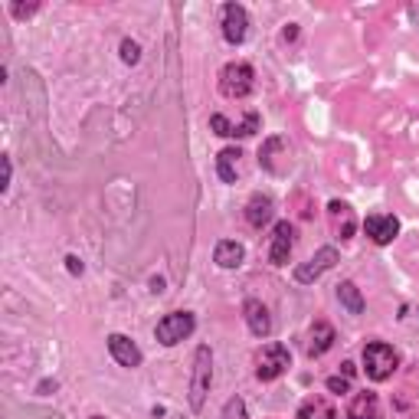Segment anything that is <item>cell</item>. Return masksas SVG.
<instances>
[{
	"label": "cell",
	"instance_id": "30bf717a",
	"mask_svg": "<svg viewBox=\"0 0 419 419\" xmlns=\"http://www.w3.org/2000/svg\"><path fill=\"white\" fill-rule=\"evenodd\" d=\"M108 351H112V357L122 363V367H138V363H141L138 344H134L131 337H124V334H112V337H108Z\"/></svg>",
	"mask_w": 419,
	"mask_h": 419
},
{
	"label": "cell",
	"instance_id": "f546056e",
	"mask_svg": "<svg viewBox=\"0 0 419 419\" xmlns=\"http://www.w3.org/2000/svg\"><path fill=\"white\" fill-rule=\"evenodd\" d=\"M92 419H105V416H92Z\"/></svg>",
	"mask_w": 419,
	"mask_h": 419
},
{
	"label": "cell",
	"instance_id": "603a6c76",
	"mask_svg": "<svg viewBox=\"0 0 419 419\" xmlns=\"http://www.w3.org/2000/svg\"><path fill=\"white\" fill-rule=\"evenodd\" d=\"M122 59L128 63V66H134V63L141 59V46H138L134 39H124V43H122Z\"/></svg>",
	"mask_w": 419,
	"mask_h": 419
},
{
	"label": "cell",
	"instance_id": "8992f818",
	"mask_svg": "<svg viewBox=\"0 0 419 419\" xmlns=\"http://www.w3.org/2000/svg\"><path fill=\"white\" fill-rule=\"evenodd\" d=\"M334 262H337V249H334V246L318 249L308 262H302V266L295 269V282L308 285V282H314V278H321L328 269H334Z\"/></svg>",
	"mask_w": 419,
	"mask_h": 419
},
{
	"label": "cell",
	"instance_id": "4fadbf2b",
	"mask_svg": "<svg viewBox=\"0 0 419 419\" xmlns=\"http://www.w3.org/2000/svg\"><path fill=\"white\" fill-rule=\"evenodd\" d=\"M334 344V328L328 321H314L308 331V357H321L324 351H331Z\"/></svg>",
	"mask_w": 419,
	"mask_h": 419
},
{
	"label": "cell",
	"instance_id": "3957f363",
	"mask_svg": "<svg viewBox=\"0 0 419 419\" xmlns=\"http://www.w3.org/2000/svg\"><path fill=\"white\" fill-rule=\"evenodd\" d=\"M252 79H256V72H252L249 63H229L219 72V92L226 98H246L252 92V86H256Z\"/></svg>",
	"mask_w": 419,
	"mask_h": 419
},
{
	"label": "cell",
	"instance_id": "277c9868",
	"mask_svg": "<svg viewBox=\"0 0 419 419\" xmlns=\"http://www.w3.org/2000/svg\"><path fill=\"white\" fill-rule=\"evenodd\" d=\"M288 363H292V354H288L285 344H266L262 354L256 357V377L259 380H278L282 373L288 370Z\"/></svg>",
	"mask_w": 419,
	"mask_h": 419
},
{
	"label": "cell",
	"instance_id": "d4e9b609",
	"mask_svg": "<svg viewBox=\"0 0 419 419\" xmlns=\"http://www.w3.org/2000/svg\"><path fill=\"white\" fill-rule=\"evenodd\" d=\"M328 390L331 393H347L351 390V380H347V377H331V380H328Z\"/></svg>",
	"mask_w": 419,
	"mask_h": 419
},
{
	"label": "cell",
	"instance_id": "e0dca14e",
	"mask_svg": "<svg viewBox=\"0 0 419 419\" xmlns=\"http://www.w3.org/2000/svg\"><path fill=\"white\" fill-rule=\"evenodd\" d=\"M298 419H337V413H334V406L324 397H311V400L302 403Z\"/></svg>",
	"mask_w": 419,
	"mask_h": 419
},
{
	"label": "cell",
	"instance_id": "f1b7e54d",
	"mask_svg": "<svg viewBox=\"0 0 419 419\" xmlns=\"http://www.w3.org/2000/svg\"><path fill=\"white\" fill-rule=\"evenodd\" d=\"M282 37H285V39H295V37H298V27H295V23H288V27H285V33H282Z\"/></svg>",
	"mask_w": 419,
	"mask_h": 419
},
{
	"label": "cell",
	"instance_id": "9a60e30c",
	"mask_svg": "<svg viewBox=\"0 0 419 419\" xmlns=\"http://www.w3.org/2000/svg\"><path fill=\"white\" fill-rule=\"evenodd\" d=\"M213 259H217L219 269H239L243 266V259H246V249L239 246V243H233V239H223V243H217Z\"/></svg>",
	"mask_w": 419,
	"mask_h": 419
},
{
	"label": "cell",
	"instance_id": "ac0fdd59",
	"mask_svg": "<svg viewBox=\"0 0 419 419\" xmlns=\"http://www.w3.org/2000/svg\"><path fill=\"white\" fill-rule=\"evenodd\" d=\"M239 157H243V154H239V148H223V151H219V157H217V171H219V177H223L226 183L236 181Z\"/></svg>",
	"mask_w": 419,
	"mask_h": 419
},
{
	"label": "cell",
	"instance_id": "8fae6325",
	"mask_svg": "<svg viewBox=\"0 0 419 419\" xmlns=\"http://www.w3.org/2000/svg\"><path fill=\"white\" fill-rule=\"evenodd\" d=\"M243 314H246L249 331L256 334V337H266V334L272 331V318H269V308L262 305V302H256V298H249L246 305H243Z\"/></svg>",
	"mask_w": 419,
	"mask_h": 419
},
{
	"label": "cell",
	"instance_id": "5bb4252c",
	"mask_svg": "<svg viewBox=\"0 0 419 419\" xmlns=\"http://www.w3.org/2000/svg\"><path fill=\"white\" fill-rule=\"evenodd\" d=\"M347 419H380V400L377 393H357L347 406Z\"/></svg>",
	"mask_w": 419,
	"mask_h": 419
},
{
	"label": "cell",
	"instance_id": "7a4b0ae2",
	"mask_svg": "<svg viewBox=\"0 0 419 419\" xmlns=\"http://www.w3.org/2000/svg\"><path fill=\"white\" fill-rule=\"evenodd\" d=\"M210 380H213V354L203 344L193 354V373H191V406L197 413L203 410V400H207V393H210Z\"/></svg>",
	"mask_w": 419,
	"mask_h": 419
},
{
	"label": "cell",
	"instance_id": "7c38bea8",
	"mask_svg": "<svg viewBox=\"0 0 419 419\" xmlns=\"http://www.w3.org/2000/svg\"><path fill=\"white\" fill-rule=\"evenodd\" d=\"M272 213H276V203H272V197H266V193H256L252 200L246 203V219H249V226H256L262 229L272 219Z\"/></svg>",
	"mask_w": 419,
	"mask_h": 419
},
{
	"label": "cell",
	"instance_id": "5b68a950",
	"mask_svg": "<svg viewBox=\"0 0 419 419\" xmlns=\"http://www.w3.org/2000/svg\"><path fill=\"white\" fill-rule=\"evenodd\" d=\"M193 314L191 311H171L164 314L161 321H157V341L164 344V347H174L177 341H183V337H191L193 334Z\"/></svg>",
	"mask_w": 419,
	"mask_h": 419
},
{
	"label": "cell",
	"instance_id": "7402d4cb",
	"mask_svg": "<svg viewBox=\"0 0 419 419\" xmlns=\"http://www.w3.org/2000/svg\"><path fill=\"white\" fill-rule=\"evenodd\" d=\"M223 419H246V403L239 400V397L226 400V406H223Z\"/></svg>",
	"mask_w": 419,
	"mask_h": 419
},
{
	"label": "cell",
	"instance_id": "cb8c5ba5",
	"mask_svg": "<svg viewBox=\"0 0 419 419\" xmlns=\"http://www.w3.org/2000/svg\"><path fill=\"white\" fill-rule=\"evenodd\" d=\"M10 10H13V17H17V20H23V17H30V13H37L39 4H13Z\"/></svg>",
	"mask_w": 419,
	"mask_h": 419
},
{
	"label": "cell",
	"instance_id": "44dd1931",
	"mask_svg": "<svg viewBox=\"0 0 419 419\" xmlns=\"http://www.w3.org/2000/svg\"><path fill=\"white\" fill-rule=\"evenodd\" d=\"M259 131V112H246V118L236 124V138H249Z\"/></svg>",
	"mask_w": 419,
	"mask_h": 419
},
{
	"label": "cell",
	"instance_id": "52a82bcc",
	"mask_svg": "<svg viewBox=\"0 0 419 419\" xmlns=\"http://www.w3.org/2000/svg\"><path fill=\"white\" fill-rule=\"evenodd\" d=\"M292 249H295V226H292L288 219H282V223H276V229H272L269 262H272V266H285L288 256H292Z\"/></svg>",
	"mask_w": 419,
	"mask_h": 419
},
{
	"label": "cell",
	"instance_id": "83f0119b",
	"mask_svg": "<svg viewBox=\"0 0 419 419\" xmlns=\"http://www.w3.org/2000/svg\"><path fill=\"white\" fill-rule=\"evenodd\" d=\"M354 370H357V367H354L351 361H344V363H341V377H347V380H351V377H354Z\"/></svg>",
	"mask_w": 419,
	"mask_h": 419
},
{
	"label": "cell",
	"instance_id": "ba28073f",
	"mask_svg": "<svg viewBox=\"0 0 419 419\" xmlns=\"http://www.w3.org/2000/svg\"><path fill=\"white\" fill-rule=\"evenodd\" d=\"M246 30H249L246 7H239V4H226V7H223V37H226V43L239 46V43L246 39Z\"/></svg>",
	"mask_w": 419,
	"mask_h": 419
},
{
	"label": "cell",
	"instance_id": "2e32d148",
	"mask_svg": "<svg viewBox=\"0 0 419 419\" xmlns=\"http://www.w3.org/2000/svg\"><path fill=\"white\" fill-rule=\"evenodd\" d=\"M328 213L334 219V229H337V236L341 239H351L354 236V217H351V207L341 200H331L328 203Z\"/></svg>",
	"mask_w": 419,
	"mask_h": 419
},
{
	"label": "cell",
	"instance_id": "d6986e66",
	"mask_svg": "<svg viewBox=\"0 0 419 419\" xmlns=\"http://www.w3.org/2000/svg\"><path fill=\"white\" fill-rule=\"evenodd\" d=\"M337 298H341V305L351 314L363 311V295H361V288L354 285V282H341V285H337Z\"/></svg>",
	"mask_w": 419,
	"mask_h": 419
},
{
	"label": "cell",
	"instance_id": "9c48e42d",
	"mask_svg": "<svg viewBox=\"0 0 419 419\" xmlns=\"http://www.w3.org/2000/svg\"><path fill=\"white\" fill-rule=\"evenodd\" d=\"M363 229H367V236H370L377 246H387V243H393L397 233H400V219L387 217V213H373V217L363 219Z\"/></svg>",
	"mask_w": 419,
	"mask_h": 419
},
{
	"label": "cell",
	"instance_id": "ffe728a7",
	"mask_svg": "<svg viewBox=\"0 0 419 419\" xmlns=\"http://www.w3.org/2000/svg\"><path fill=\"white\" fill-rule=\"evenodd\" d=\"M210 128H213L217 134H223V138H236V124L229 122L226 115H219V112L210 118Z\"/></svg>",
	"mask_w": 419,
	"mask_h": 419
},
{
	"label": "cell",
	"instance_id": "484cf974",
	"mask_svg": "<svg viewBox=\"0 0 419 419\" xmlns=\"http://www.w3.org/2000/svg\"><path fill=\"white\" fill-rule=\"evenodd\" d=\"M66 269L72 272V276H82V262H79L76 256H66Z\"/></svg>",
	"mask_w": 419,
	"mask_h": 419
},
{
	"label": "cell",
	"instance_id": "6da1fadb",
	"mask_svg": "<svg viewBox=\"0 0 419 419\" xmlns=\"http://www.w3.org/2000/svg\"><path fill=\"white\" fill-rule=\"evenodd\" d=\"M397 363H400V354L393 351L390 344L370 341L363 347V370H367L370 380H387V377L397 370Z\"/></svg>",
	"mask_w": 419,
	"mask_h": 419
},
{
	"label": "cell",
	"instance_id": "4316f807",
	"mask_svg": "<svg viewBox=\"0 0 419 419\" xmlns=\"http://www.w3.org/2000/svg\"><path fill=\"white\" fill-rule=\"evenodd\" d=\"M10 174H13V167H10V157H4V187H0V191H7V187H10Z\"/></svg>",
	"mask_w": 419,
	"mask_h": 419
}]
</instances>
